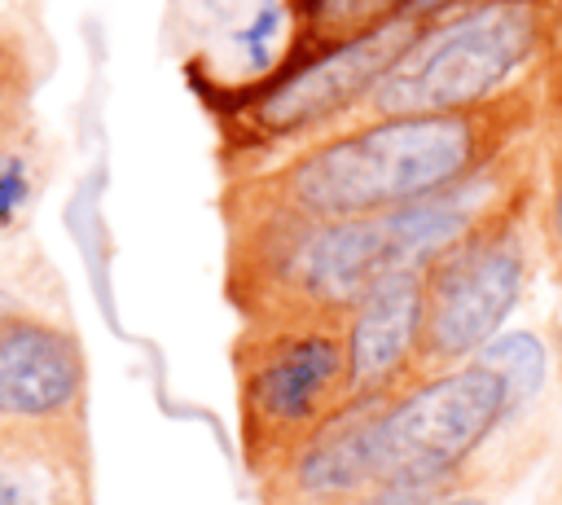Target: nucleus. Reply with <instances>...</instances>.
I'll use <instances>...</instances> for the list:
<instances>
[{
    "label": "nucleus",
    "instance_id": "obj_8",
    "mask_svg": "<svg viewBox=\"0 0 562 505\" xmlns=\"http://www.w3.org/2000/svg\"><path fill=\"white\" fill-rule=\"evenodd\" d=\"M351 404L408 391L422 378V285L417 272L382 277L342 321Z\"/></svg>",
    "mask_w": 562,
    "mask_h": 505
},
{
    "label": "nucleus",
    "instance_id": "obj_2",
    "mask_svg": "<svg viewBox=\"0 0 562 505\" xmlns=\"http://www.w3.org/2000/svg\"><path fill=\"white\" fill-rule=\"evenodd\" d=\"M417 18V40L356 119L479 110L549 79L562 53V0H448Z\"/></svg>",
    "mask_w": 562,
    "mask_h": 505
},
{
    "label": "nucleus",
    "instance_id": "obj_3",
    "mask_svg": "<svg viewBox=\"0 0 562 505\" xmlns=\"http://www.w3.org/2000/svg\"><path fill=\"white\" fill-rule=\"evenodd\" d=\"M395 272L404 268L391 255L382 220L224 233V299L237 325H342Z\"/></svg>",
    "mask_w": 562,
    "mask_h": 505
},
{
    "label": "nucleus",
    "instance_id": "obj_15",
    "mask_svg": "<svg viewBox=\"0 0 562 505\" xmlns=\"http://www.w3.org/2000/svg\"><path fill=\"white\" fill-rule=\"evenodd\" d=\"M26 198H31V171H26V162L18 154H9L0 162V228L22 215Z\"/></svg>",
    "mask_w": 562,
    "mask_h": 505
},
{
    "label": "nucleus",
    "instance_id": "obj_10",
    "mask_svg": "<svg viewBox=\"0 0 562 505\" xmlns=\"http://www.w3.org/2000/svg\"><path fill=\"white\" fill-rule=\"evenodd\" d=\"M0 505H92L88 435L0 426Z\"/></svg>",
    "mask_w": 562,
    "mask_h": 505
},
{
    "label": "nucleus",
    "instance_id": "obj_11",
    "mask_svg": "<svg viewBox=\"0 0 562 505\" xmlns=\"http://www.w3.org/2000/svg\"><path fill=\"white\" fill-rule=\"evenodd\" d=\"M417 4L422 0H290L294 40H290L285 70L307 66L325 53H338L356 40H369V35L413 18Z\"/></svg>",
    "mask_w": 562,
    "mask_h": 505
},
{
    "label": "nucleus",
    "instance_id": "obj_13",
    "mask_svg": "<svg viewBox=\"0 0 562 505\" xmlns=\"http://www.w3.org/2000/svg\"><path fill=\"white\" fill-rule=\"evenodd\" d=\"M540 162H544V176H540V206H536V228L562 272V110L549 101V114H544V132H540Z\"/></svg>",
    "mask_w": 562,
    "mask_h": 505
},
{
    "label": "nucleus",
    "instance_id": "obj_4",
    "mask_svg": "<svg viewBox=\"0 0 562 505\" xmlns=\"http://www.w3.org/2000/svg\"><path fill=\"white\" fill-rule=\"evenodd\" d=\"M422 18H404L369 40H356L338 53H325L307 66H294L250 92L206 97V114L215 123V162L220 180L250 176L290 158L294 149L321 141L325 132L356 119L373 83L408 53Z\"/></svg>",
    "mask_w": 562,
    "mask_h": 505
},
{
    "label": "nucleus",
    "instance_id": "obj_12",
    "mask_svg": "<svg viewBox=\"0 0 562 505\" xmlns=\"http://www.w3.org/2000/svg\"><path fill=\"white\" fill-rule=\"evenodd\" d=\"M501 382H505V430L527 426V413L549 386V347L540 343L536 329H505L496 334L479 356Z\"/></svg>",
    "mask_w": 562,
    "mask_h": 505
},
{
    "label": "nucleus",
    "instance_id": "obj_17",
    "mask_svg": "<svg viewBox=\"0 0 562 505\" xmlns=\"http://www.w3.org/2000/svg\"><path fill=\"white\" fill-rule=\"evenodd\" d=\"M439 4H448V0H422V4H417V13H430V9H439Z\"/></svg>",
    "mask_w": 562,
    "mask_h": 505
},
{
    "label": "nucleus",
    "instance_id": "obj_1",
    "mask_svg": "<svg viewBox=\"0 0 562 505\" xmlns=\"http://www.w3.org/2000/svg\"><path fill=\"white\" fill-rule=\"evenodd\" d=\"M544 114L549 79L479 110L351 119L272 167L220 180V224L224 233H237L259 224H338L395 215L540 136Z\"/></svg>",
    "mask_w": 562,
    "mask_h": 505
},
{
    "label": "nucleus",
    "instance_id": "obj_14",
    "mask_svg": "<svg viewBox=\"0 0 562 505\" xmlns=\"http://www.w3.org/2000/svg\"><path fill=\"white\" fill-rule=\"evenodd\" d=\"M531 465V452H501L496 444H492V452H487V461L457 487V492H448V496H439V501H430V505H496L514 483H518V474Z\"/></svg>",
    "mask_w": 562,
    "mask_h": 505
},
{
    "label": "nucleus",
    "instance_id": "obj_9",
    "mask_svg": "<svg viewBox=\"0 0 562 505\" xmlns=\"http://www.w3.org/2000/svg\"><path fill=\"white\" fill-rule=\"evenodd\" d=\"M378 404L382 400L347 404L329 426L268 470L255 483L259 505H360L378 487Z\"/></svg>",
    "mask_w": 562,
    "mask_h": 505
},
{
    "label": "nucleus",
    "instance_id": "obj_6",
    "mask_svg": "<svg viewBox=\"0 0 562 505\" xmlns=\"http://www.w3.org/2000/svg\"><path fill=\"white\" fill-rule=\"evenodd\" d=\"M540 193L501 211L417 272L422 285V378L474 360L509 329L531 281V228Z\"/></svg>",
    "mask_w": 562,
    "mask_h": 505
},
{
    "label": "nucleus",
    "instance_id": "obj_5",
    "mask_svg": "<svg viewBox=\"0 0 562 505\" xmlns=\"http://www.w3.org/2000/svg\"><path fill=\"white\" fill-rule=\"evenodd\" d=\"M237 444L250 483L351 404L342 325H237Z\"/></svg>",
    "mask_w": 562,
    "mask_h": 505
},
{
    "label": "nucleus",
    "instance_id": "obj_18",
    "mask_svg": "<svg viewBox=\"0 0 562 505\" xmlns=\"http://www.w3.org/2000/svg\"><path fill=\"white\" fill-rule=\"evenodd\" d=\"M553 83H558V92H562V53H558V61H553Z\"/></svg>",
    "mask_w": 562,
    "mask_h": 505
},
{
    "label": "nucleus",
    "instance_id": "obj_16",
    "mask_svg": "<svg viewBox=\"0 0 562 505\" xmlns=\"http://www.w3.org/2000/svg\"><path fill=\"white\" fill-rule=\"evenodd\" d=\"M13 312H22V307H18V303H13V299L0 290V321H4V316H13Z\"/></svg>",
    "mask_w": 562,
    "mask_h": 505
},
{
    "label": "nucleus",
    "instance_id": "obj_7",
    "mask_svg": "<svg viewBox=\"0 0 562 505\" xmlns=\"http://www.w3.org/2000/svg\"><path fill=\"white\" fill-rule=\"evenodd\" d=\"M0 426L88 435V360L66 325L31 312L0 321Z\"/></svg>",
    "mask_w": 562,
    "mask_h": 505
}]
</instances>
